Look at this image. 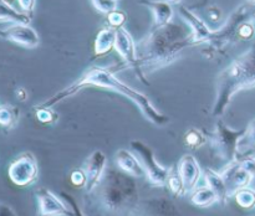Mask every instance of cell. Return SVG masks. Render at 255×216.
Here are the masks:
<instances>
[{
	"instance_id": "22",
	"label": "cell",
	"mask_w": 255,
	"mask_h": 216,
	"mask_svg": "<svg viewBox=\"0 0 255 216\" xmlns=\"http://www.w3.org/2000/svg\"><path fill=\"white\" fill-rule=\"evenodd\" d=\"M218 201V198L209 186H201L194 189L191 195V203L198 208H208Z\"/></svg>"
},
{
	"instance_id": "11",
	"label": "cell",
	"mask_w": 255,
	"mask_h": 216,
	"mask_svg": "<svg viewBox=\"0 0 255 216\" xmlns=\"http://www.w3.org/2000/svg\"><path fill=\"white\" fill-rule=\"evenodd\" d=\"M0 37L26 49L39 46L40 37L29 24H12L0 30Z\"/></svg>"
},
{
	"instance_id": "10",
	"label": "cell",
	"mask_w": 255,
	"mask_h": 216,
	"mask_svg": "<svg viewBox=\"0 0 255 216\" xmlns=\"http://www.w3.org/2000/svg\"><path fill=\"white\" fill-rule=\"evenodd\" d=\"M37 201V216H74V211L46 188H39L35 191Z\"/></svg>"
},
{
	"instance_id": "15",
	"label": "cell",
	"mask_w": 255,
	"mask_h": 216,
	"mask_svg": "<svg viewBox=\"0 0 255 216\" xmlns=\"http://www.w3.org/2000/svg\"><path fill=\"white\" fill-rule=\"evenodd\" d=\"M177 170L183 180L186 193L193 191L202 175V169L198 160L192 154H186L179 159Z\"/></svg>"
},
{
	"instance_id": "33",
	"label": "cell",
	"mask_w": 255,
	"mask_h": 216,
	"mask_svg": "<svg viewBox=\"0 0 255 216\" xmlns=\"http://www.w3.org/2000/svg\"><path fill=\"white\" fill-rule=\"evenodd\" d=\"M253 34H254L253 26H252L251 24H248V22H244V24L239 27L238 35L241 37H243V39H249V37H252V35Z\"/></svg>"
},
{
	"instance_id": "1",
	"label": "cell",
	"mask_w": 255,
	"mask_h": 216,
	"mask_svg": "<svg viewBox=\"0 0 255 216\" xmlns=\"http://www.w3.org/2000/svg\"><path fill=\"white\" fill-rule=\"evenodd\" d=\"M139 203L136 178L109 166L99 183L82 198L85 216H132Z\"/></svg>"
},
{
	"instance_id": "38",
	"label": "cell",
	"mask_w": 255,
	"mask_h": 216,
	"mask_svg": "<svg viewBox=\"0 0 255 216\" xmlns=\"http://www.w3.org/2000/svg\"><path fill=\"white\" fill-rule=\"evenodd\" d=\"M251 186H252V188H253V189H255V176L253 178V181H252Z\"/></svg>"
},
{
	"instance_id": "30",
	"label": "cell",
	"mask_w": 255,
	"mask_h": 216,
	"mask_svg": "<svg viewBox=\"0 0 255 216\" xmlns=\"http://www.w3.org/2000/svg\"><path fill=\"white\" fill-rule=\"evenodd\" d=\"M126 21V15L122 11L115 10L109 14V22L112 27H121Z\"/></svg>"
},
{
	"instance_id": "37",
	"label": "cell",
	"mask_w": 255,
	"mask_h": 216,
	"mask_svg": "<svg viewBox=\"0 0 255 216\" xmlns=\"http://www.w3.org/2000/svg\"><path fill=\"white\" fill-rule=\"evenodd\" d=\"M166 1H168L169 4H178V2L181 1V0H166Z\"/></svg>"
},
{
	"instance_id": "20",
	"label": "cell",
	"mask_w": 255,
	"mask_h": 216,
	"mask_svg": "<svg viewBox=\"0 0 255 216\" xmlns=\"http://www.w3.org/2000/svg\"><path fill=\"white\" fill-rule=\"evenodd\" d=\"M115 40H116V29L105 27L100 30L95 40V54L97 56H104L109 54L115 47Z\"/></svg>"
},
{
	"instance_id": "29",
	"label": "cell",
	"mask_w": 255,
	"mask_h": 216,
	"mask_svg": "<svg viewBox=\"0 0 255 216\" xmlns=\"http://www.w3.org/2000/svg\"><path fill=\"white\" fill-rule=\"evenodd\" d=\"M70 180H71L72 185L77 186V188L86 186V175H85L84 170H82L81 168L75 169V170L70 174Z\"/></svg>"
},
{
	"instance_id": "4",
	"label": "cell",
	"mask_w": 255,
	"mask_h": 216,
	"mask_svg": "<svg viewBox=\"0 0 255 216\" xmlns=\"http://www.w3.org/2000/svg\"><path fill=\"white\" fill-rule=\"evenodd\" d=\"M251 88H255V44L218 74L212 114L221 117L238 92Z\"/></svg>"
},
{
	"instance_id": "14",
	"label": "cell",
	"mask_w": 255,
	"mask_h": 216,
	"mask_svg": "<svg viewBox=\"0 0 255 216\" xmlns=\"http://www.w3.org/2000/svg\"><path fill=\"white\" fill-rule=\"evenodd\" d=\"M115 50L124 60L126 66L134 70L137 64V46L132 39L131 34L124 26L116 29Z\"/></svg>"
},
{
	"instance_id": "17",
	"label": "cell",
	"mask_w": 255,
	"mask_h": 216,
	"mask_svg": "<svg viewBox=\"0 0 255 216\" xmlns=\"http://www.w3.org/2000/svg\"><path fill=\"white\" fill-rule=\"evenodd\" d=\"M116 159V164L122 171H125L128 175L133 176V178H142L146 176L143 168H142L141 163H139L138 158L136 154L132 150H127V149H119L115 155Z\"/></svg>"
},
{
	"instance_id": "31",
	"label": "cell",
	"mask_w": 255,
	"mask_h": 216,
	"mask_svg": "<svg viewBox=\"0 0 255 216\" xmlns=\"http://www.w3.org/2000/svg\"><path fill=\"white\" fill-rule=\"evenodd\" d=\"M36 117L42 123H51L54 121V113H52L51 108H45V107H37Z\"/></svg>"
},
{
	"instance_id": "3",
	"label": "cell",
	"mask_w": 255,
	"mask_h": 216,
	"mask_svg": "<svg viewBox=\"0 0 255 216\" xmlns=\"http://www.w3.org/2000/svg\"><path fill=\"white\" fill-rule=\"evenodd\" d=\"M86 86L101 87V88H106L122 94L126 98H128L129 101L133 102L137 106V108L143 114L144 118L151 122V123H153L154 126L162 127L169 122V117L159 112L158 109H156V107L152 104V102L149 101V98L146 94H143L142 92L137 91V89L132 88L131 86L125 83L116 74L112 73L110 70H106L100 66L90 67L77 81H75L74 83L67 86L62 91L57 92L51 98H49L37 107L51 108L52 106L57 104L59 102H62L64 99L76 94L80 89Z\"/></svg>"
},
{
	"instance_id": "26",
	"label": "cell",
	"mask_w": 255,
	"mask_h": 216,
	"mask_svg": "<svg viewBox=\"0 0 255 216\" xmlns=\"http://www.w3.org/2000/svg\"><path fill=\"white\" fill-rule=\"evenodd\" d=\"M255 149V119L247 127V132L239 142V151H248Z\"/></svg>"
},
{
	"instance_id": "36",
	"label": "cell",
	"mask_w": 255,
	"mask_h": 216,
	"mask_svg": "<svg viewBox=\"0 0 255 216\" xmlns=\"http://www.w3.org/2000/svg\"><path fill=\"white\" fill-rule=\"evenodd\" d=\"M15 94H16L17 99H20V101H25L27 98L26 89L22 88V87H19V88L15 89Z\"/></svg>"
},
{
	"instance_id": "24",
	"label": "cell",
	"mask_w": 255,
	"mask_h": 216,
	"mask_svg": "<svg viewBox=\"0 0 255 216\" xmlns=\"http://www.w3.org/2000/svg\"><path fill=\"white\" fill-rule=\"evenodd\" d=\"M19 119V111L9 104L0 106V127L2 128H12Z\"/></svg>"
},
{
	"instance_id": "7",
	"label": "cell",
	"mask_w": 255,
	"mask_h": 216,
	"mask_svg": "<svg viewBox=\"0 0 255 216\" xmlns=\"http://www.w3.org/2000/svg\"><path fill=\"white\" fill-rule=\"evenodd\" d=\"M7 176L16 186H29L35 183L39 176V165L35 155L30 151L20 154L10 163Z\"/></svg>"
},
{
	"instance_id": "34",
	"label": "cell",
	"mask_w": 255,
	"mask_h": 216,
	"mask_svg": "<svg viewBox=\"0 0 255 216\" xmlns=\"http://www.w3.org/2000/svg\"><path fill=\"white\" fill-rule=\"evenodd\" d=\"M0 216H17L14 209L5 203H0Z\"/></svg>"
},
{
	"instance_id": "28",
	"label": "cell",
	"mask_w": 255,
	"mask_h": 216,
	"mask_svg": "<svg viewBox=\"0 0 255 216\" xmlns=\"http://www.w3.org/2000/svg\"><path fill=\"white\" fill-rule=\"evenodd\" d=\"M92 5L97 11L102 14H107L117 10V1L116 0H91Z\"/></svg>"
},
{
	"instance_id": "21",
	"label": "cell",
	"mask_w": 255,
	"mask_h": 216,
	"mask_svg": "<svg viewBox=\"0 0 255 216\" xmlns=\"http://www.w3.org/2000/svg\"><path fill=\"white\" fill-rule=\"evenodd\" d=\"M0 21L11 24H29L30 16L24 12H19L5 0H0Z\"/></svg>"
},
{
	"instance_id": "18",
	"label": "cell",
	"mask_w": 255,
	"mask_h": 216,
	"mask_svg": "<svg viewBox=\"0 0 255 216\" xmlns=\"http://www.w3.org/2000/svg\"><path fill=\"white\" fill-rule=\"evenodd\" d=\"M142 5L148 7L153 14L154 26H162L172 21L173 17V7L168 1H158V0H141Z\"/></svg>"
},
{
	"instance_id": "19",
	"label": "cell",
	"mask_w": 255,
	"mask_h": 216,
	"mask_svg": "<svg viewBox=\"0 0 255 216\" xmlns=\"http://www.w3.org/2000/svg\"><path fill=\"white\" fill-rule=\"evenodd\" d=\"M204 180H206L207 186L214 191V194L218 198V203L227 204L229 196H228V189H227V184L224 181L223 176L221 173H217L216 170L211 168H206L203 170Z\"/></svg>"
},
{
	"instance_id": "25",
	"label": "cell",
	"mask_w": 255,
	"mask_h": 216,
	"mask_svg": "<svg viewBox=\"0 0 255 216\" xmlns=\"http://www.w3.org/2000/svg\"><path fill=\"white\" fill-rule=\"evenodd\" d=\"M167 186H168L169 191L174 196H183L186 194L183 180H182L181 175H179L178 170H177V166L176 168H171V170H169L168 179H167Z\"/></svg>"
},
{
	"instance_id": "6",
	"label": "cell",
	"mask_w": 255,
	"mask_h": 216,
	"mask_svg": "<svg viewBox=\"0 0 255 216\" xmlns=\"http://www.w3.org/2000/svg\"><path fill=\"white\" fill-rule=\"evenodd\" d=\"M129 146H131V150L138 158L144 174H146L147 180L154 186L167 185V179H168L171 168H166L157 161L151 146L147 145L142 141H137V139L131 141Z\"/></svg>"
},
{
	"instance_id": "16",
	"label": "cell",
	"mask_w": 255,
	"mask_h": 216,
	"mask_svg": "<svg viewBox=\"0 0 255 216\" xmlns=\"http://www.w3.org/2000/svg\"><path fill=\"white\" fill-rule=\"evenodd\" d=\"M179 14L181 17L184 20L188 27L192 31V39H193V44H202V42H208L211 39L212 32L209 27L207 26L206 22L197 16L193 11L186 6H179Z\"/></svg>"
},
{
	"instance_id": "23",
	"label": "cell",
	"mask_w": 255,
	"mask_h": 216,
	"mask_svg": "<svg viewBox=\"0 0 255 216\" xmlns=\"http://www.w3.org/2000/svg\"><path fill=\"white\" fill-rule=\"evenodd\" d=\"M234 198H236L237 204H238L242 209H246V210L255 209V189L252 188V186L239 189V190L234 194Z\"/></svg>"
},
{
	"instance_id": "40",
	"label": "cell",
	"mask_w": 255,
	"mask_h": 216,
	"mask_svg": "<svg viewBox=\"0 0 255 216\" xmlns=\"http://www.w3.org/2000/svg\"><path fill=\"white\" fill-rule=\"evenodd\" d=\"M116 1H119V0H116Z\"/></svg>"
},
{
	"instance_id": "13",
	"label": "cell",
	"mask_w": 255,
	"mask_h": 216,
	"mask_svg": "<svg viewBox=\"0 0 255 216\" xmlns=\"http://www.w3.org/2000/svg\"><path fill=\"white\" fill-rule=\"evenodd\" d=\"M107 168V158L102 150H95L85 159L81 169L86 175V186L85 190L90 191L104 175Z\"/></svg>"
},
{
	"instance_id": "9",
	"label": "cell",
	"mask_w": 255,
	"mask_h": 216,
	"mask_svg": "<svg viewBox=\"0 0 255 216\" xmlns=\"http://www.w3.org/2000/svg\"><path fill=\"white\" fill-rule=\"evenodd\" d=\"M132 216H182V213L167 196H149L139 200Z\"/></svg>"
},
{
	"instance_id": "5",
	"label": "cell",
	"mask_w": 255,
	"mask_h": 216,
	"mask_svg": "<svg viewBox=\"0 0 255 216\" xmlns=\"http://www.w3.org/2000/svg\"><path fill=\"white\" fill-rule=\"evenodd\" d=\"M247 132V127L243 129H232L224 123L223 119L218 118L214 131L209 134V143L216 158L229 165L238 159L239 142Z\"/></svg>"
},
{
	"instance_id": "27",
	"label": "cell",
	"mask_w": 255,
	"mask_h": 216,
	"mask_svg": "<svg viewBox=\"0 0 255 216\" xmlns=\"http://www.w3.org/2000/svg\"><path fill=\"white\" fill-rule=\"evenodd\" d=\"M184 142L191 149H198L206 143V136L201 129L192 128L184 136Z\"/></svg>"
},
{
	"instance_id": "41",
	"label": "cell",
	"mask_w": 255,
	"mask_h": 216,
	"mask_svg": "<svg viewBox=\"0 0 255 216\" xmlns=\"http://www.w3.org/2000/svg\"><path fill=\"white\" fill-rule=\"evenodd\" d=\"M254 1H255V0H254Z\"/></svg>"
},
{
	"instance_id": "39",
	"label": "cell",
	"mask_w": 255,
	"mask_h": 216,
	"mask_svg": "<svg viewBox=\"0 0 255 216\" xmlns=\"http://www.w3.org/2000/svg\"><path fill=\"white\" fill-rule=\"evenodd\" d=\"M5 1H7V0H5Z\"/></svg>"
},
{
	"instance_id": "2",
	"label": "cell",
	"mask_w": 255,
	"mask_h": 216,
	"mask_svg": "<svg viewBox=\"0 0 255 216\" xmlns=\"http://www.w3.org/2000/svg\"><path fill=\"white\" fill-rule=\"evenodd\" d=\"M193 44L188 25L168 22L154 29L144 36L137 46L136 74L143 83L149 84L147 74L167 67L179 59L184 49Z\"/></svg>"
},
{
	"instance_id": "32",
	"label": "cell",
	"mask_w": 255,
	"mask_h": 216,
	"mask_svg": "<svg viewBox=\"0 0 255 216\" xmlns=\"http://www.w3.org/2000/svg\"><path fill=\"white\" fill-rule=\"evenodd\" d=\"M61 196L64 198V200L66 201L67 205L70 206V208L72 209V211H74V216H85L84 213H82V209L80 208L79 204H77V201L75 200L74 198H72L70 194H66V193H61Z\"/></svg>"
},
{
	"instance_id": "8",
	"label": "cell",
	"mask_w": 255,
	"mask_h": 216,
	"mask_svg": "<svg viewBox=\"0 0 255 216\" xmlns=\"http://www.w3.org/2000/svg\"><path fill=\"white\" fill-rule=\"evenodd\" d=\"M249 15V7L246 5H242L241 7L236 10L233 14L229 16L226 24L217 31L212 32L211 39L208 40V44L214 51L224 49L228 44H231L233 37L238 35L239 27L246 22L247 17Z\"/></svg>"
},
{
	"instance_id": "12",
	"label": "cell",
	"mask_w": 255,
	"mask_h": 216,
	"mask_svg": "<svg viewBox=\"0 0 255 216\" xmlns=\"http://www.w3.org/2000/svg\"><path fill=\"white\" fill-rule=\"evenodd\" d=\"M221 174L227 184L229 198H231V196H234V194H236L239 189L251 186L254 178L247 169H244L243 166L241 165L238 159H237L236 161H233L232 164H229V165H227L226 169H224Z\"/></svg>"
},
{
	"instance_id": "35",
	"label": "cell",
	"mask_w": 255,
	"mask_h": 216,
	"mask_svg": "<svg viewBox=\"0 0 255 216\" xmlns=\"http://www.w3.org/2000/svg\"><path fill=\"white\" fill-rule=\"evenodd\" d=\"M17 1H19L20 7H21L24 11L30 12L32 11V9H34L35 0H17Z\"/></svg>"
}]
</instances>
